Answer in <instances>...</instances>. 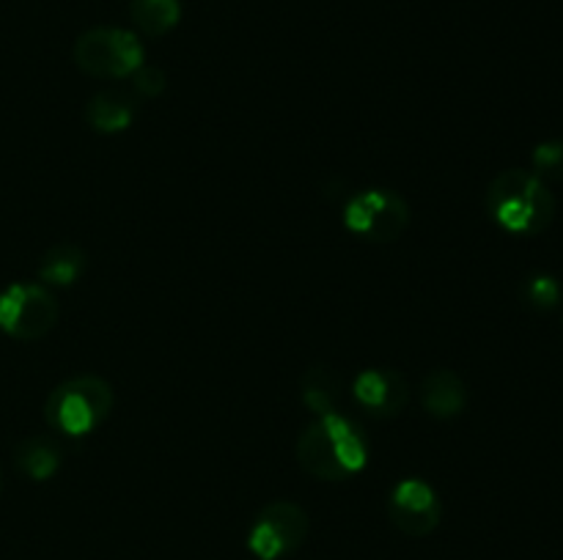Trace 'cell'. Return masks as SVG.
Segmentation results:
<instances>
[{"mask_svg":"<svg viewBox=\"0 0 563 560\" xmlns=\"http://www.w3.org/2000/svg\"><path fill=\"white\" fill-rule=\"evenodd\" d=\"M388 516L405 536L423 538L438 530L443 519V503L438 489L423 478H401L388 494Z\"/></svg>","mask_w":563,"mask_h":560,"instance_id":"obj_8","label":"cell"},{"mask_svg":"<svg viewBox=\"0 0 563 560\" xmlns=\"http://www.w3.org/2000/svg\"><path fill=\"white\" fill-rule=\"evenodd\" d=\"M141 99L132 91H119V88H108V91H99L88 99L86 104V124L91 126L97 135H119L126 132L137 119V110H141Z\"/></svg>","mask_w":563,"mask_h":560,"instance_id":"obj_10","label":"cell"},{"mask_svg":"<svg viewBox=\"0 0 563 560\" xmlns=\"http://www.w3.org/2000/svg\"><path fill=\"white\" fill-rule=\"evenodd\" d=\"M77 69L97 80H126L146 64L141 36L124 27H91L71 47Z\"/></svg>","mask_w":563,"mask_h":560,"instance_id":"obj_4","label":"cell"},{"mask_svg":"<svg viewBox=\"0 0 563 560\" xmlns=\"http://www.w3.org/2000/svg\"><path fill=\"white\" fill-rule=\"evenodd\" d=\"M130 80H132V93H135L137 99H157L159 93L168 88V77H165V71L152 64H143Z\"/></svg>","mask_w":563,"mask_h":560,"instance_id":"obj_18","label":"cell"},{"mask_svg":"<svg viewBox=\"0 0 563 560\" xmlns=\"http://www.w3.org/2000/svg\"><path fill=\"white\" fill-rule=\"evenodd\" d=\"M421 404L434 421H454L467 406V388L460 373L434 368L421 382Z\"/></svg>","mask_w":563,"mask_h":560,"instance_id":"obj_11","label":"cell"},{"mask_svg":"<svg viewBox=\"0 0 563 560\" xmlns=\"http://www.w3.org/2000/svg\"><path fill=\"white\" fill-rule=\"evenodd\" d=\"M88 256L77 245H55L38 261V283L47 289H69L86 272Z\"/></svg>","mask_w":563,"mask_h":560,"instance_id":"obj_12","label":"cell"},{"mask_svg":"<svg viewBox=\"0 0 563 560\" xmlns=\"http://www.w3.org/2000/svg\"><path fill=\"white\" fill-rule=\"evenodd\" d=\"M130 20L143 36L163 38L181 20V0H132Z\"/></svg>","mask_w":563,"mask_h":560,"instance_id":"obj_15","label":"cell"},{"mask_svg":"<svg viewBox=\"0 0 563 560\" xmlns=\"http://www.w3.org/2000/svg\"><path fill=\"white\" fill-rule=\"evenodd\" d=\"M352 399L374 421H390L410 404V384L394 368H366L352 382Z\"/></svg>","mask_w":563,"mask_h":560,"instance_id":"obj_9","label":"cell"},{"mask_svg":"<svg viewBox=\"0 0 563 560\" xmlns=\"http://www.w3.org/2000/svg\"><path fill=\"white\" fill-rule=\"evenodd\" d=\"M0 489H3V478H0Z\"/></svg>","mask_w":563,"mask_h":560,"instance_id":"obj_19","label":"cell"},{"mask_svg":"<svg viewBox=\"0 0 563 560\" xmlns=\"http://www.w3.org/2000/svg\"><path fill=\"white\" fill-rule=\"evenodd\" d=\"M533 173L539 179H563V141H544L533 148Z\"/></svg>","mask_w":563,"mask_h":560,"instance_id":"obj_17","label":"cell"},{"mask_svg":"<svg viewBox=\"0 0 563 560\" xmlns=\"http://www.w3.org/2000/svg\"><path fill=\"white\" fill-rule=\"evenodd\" d=\"M522 300L537 311H550L559 305L561 300V285L553 275H531L522 283Z\"/></svg>","mask_w":563,"mask_h":560,"instance_id":"obj_16","label":"cell"},{"mask_svg":"<svg viewBox=\"0 0 563 560\" xmlns=\"http://www.w3.org/2000/svg\"><path fill=\"white\" fill-rule=\"evenodd\" d=\"M487 214L498 228L515 236H537L553 225L559 203L544 179L533 170L509 168L495 176L487 187Z\"/></svg>","mask_w":563,"mask_h":560,"instance_id":"obj_2","label":"cell"},{"mask_svg":"<svg viewBox=\"0 0 563 560\" xmlns=\"http://www.w3.org/2000/svg\"><path fill=\"white\" fill-rule=\"evenodd\" d=\"M14 461L31 481H49L60 470V448L49 437H25L16 443Z\"/></svg>","mask_w":563,"mask_h":560,"instance_id":"obj_14","label":"cell"},{"mask_svg":"<svg viewBox=\"0 0 563 560\" xmlns=\"http://www.w3.org/2000/svg\"><path fill=\"white\" fill-rule=\"evenodd\" d=\"M60 305L42 283H11L0 291V333L31 344L55 329Z\"/></svg>","mask_w":563,"mask_h":560,"instance_id":"obj_6","label":"cell"},{"mask_svg":"<svg viewBox=\"0 0 563 560\" xmlns=\"http://www.w3.org/2000/svg\"><path fill=\"white\" fill-rule=\"evenodd\" d=\"M115 404V395L110 382L91 377H71L53 388L44 404V421L55 434L64 437H86L97 432L110 417Z\"/></svg>","mask_w":563,"mask_h":560,"instance_id":"obj_3","label":"cell"},{"mask_svg":"<svg viewBox=\"0 0 563 560\" xmlns=\"http://www.w3.org/2000/svg\"><path fill=\"white\" fill-rule=\"evenodd\" d=\"M308 514L295 500H273L258 511L247 533V549L256 560H280L295 555L308 538Z\"/></svg>","mask_w":563,"mask_h":560,"instance_id":"obj_7","label":"cell"},{"mask_svg":"<svg viewBox=\"0 0 563 560\" xmlns=\"http://www.w3.org/2000/svg\"><path fill=\"white\" fill-rule=\"evenodd\" d=\"M295 453L297 464L317 481H346L368 464L372 445L352 417L328 412L302 428Z\"/></svg>","mask_w":563,"mask_h":560,"instance_id":"obj_1","label":"cell"},{"mask_svg":"<svg viewBox=\"0 0 563 560\" xmlns=\"http://www.w3.org/2000/svg\"><path fill=\"white\" fill-rule=\"evenodd\" d=\"M410 203L394 190L368 187L357 190L344 203V225L352 236L372 245H390L410 228Z\"/></svg>","mask_w":563,"mask_h":560,"instance_id":"obj_5","label":"cell"},{"mask_svg":"<svg viewBox=\"0 0 563 560\" xmlns=\"http://www.w3.org/2000/svg\"><path fill=\"white\" fill-rule=\"evenodd\" d=\"M302 404L313 412V415H328V412H339V401L344 395V382L339 373L328 366H313L302 373Z\"/></svg>","mask_w":563,"mask_h":560,"instance_id":"obj_13","label":"cell"}]
</instances>
